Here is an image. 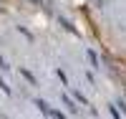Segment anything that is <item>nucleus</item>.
I'll return each instance as SVG.
<instances>
[{
    "instance_id": "nucleus-1",
    "label": "nucleus",
    "mask_w": 126,
    "mask_h": 119,
    "mask_svg": "<svg viewBox=\"0 0 126 119\" xmlns=\"http://www.w3.org/2000/svg\"><path fill=\"white\" fill-rule=\"evenodd\" d=\"M35 106H38V109L43 112L46 117H56V119H63V114H61V112H56V109H50V106H48L43 99H35Z\"/></svg>"
},
{
    "instance_id": "nucleus-2",
    "label": "nucleus",
    "mask_w": 126,
    "mask_h": 119,
    "mask_svg": "<svg viewBox=\"0 0 126 119\" xmlns=\"http://www.w3.org/2000/svg\"><path fill=\"white\" fill-rule=\"evenodd\" d=\"M20 73H23V76H25V79H28L30 84H35V76H33V73H30L28 69H20Z\"/></svg>"
},
{
    "instance_id": "nucleus-3",
    "label": "nucleus",
    "mask_w": 126,
    "mask_h": 119,
    "mask_svg": "<svg viewBox=\"0 0 126 119\" xmlns=\"http://www.w3.org/2000/svg\"><path fill=\"white\" fill-rule=\"evenodd\" d=\"M88 58H91L93 66H98V58H96V53H93V51H88Z\"/></svg>"
},
{
    "instance_id": "nucleus-4",
    "label": "nucleus",
    "mask_w": 126,
    "mask_h": 119,
    "mask_svg": "<svg viewBox=\"0 0 126 119\" xmlns=\"http://www.w3.org/2000/svg\"><path fill=\"white\" fill-rule=\"evenodd\" d=\"M93 3H96V8H101V5H103V0H93Z\"/></svg>"
},
{
    "instance_id": "nucleus-5",
    "label": "nucleus",
    "mask_w": 126,
    "mask_h": 119,
    "mask_svg": "<svg viewBox=\"0 0 126 119\" xmlns=\"http://www.w3.org/2000/svg\"><path fill=\"white\" fill-rule=\"evenodd\" d=\"M30 3H40V0H30Z\"/></svg>"
}]
</instances>
